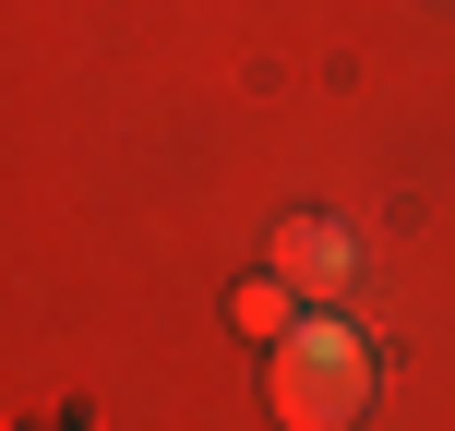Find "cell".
I'll return each instance as SVG.
<instances>
[{"instance_id":"6da1fadb","label":"cell","mask_w":455,"mask_h":431,"mask_svg":"<svg viewBox=\"0 0 455 431\" xmlns=\"http://www.w3.org/2000/svg\"><path fill=\"white\" fill-rule=\"evenodd\" d=\"M371 395H384V347L336 312H299V336L264 347V408L275 431H360Z\"/></svg>"},{"instance_id":"7a4b0ae2","label":"cell","mask_w":455,"mask_h":431,"mask_svg":"<svg viewBox=\"0 0 455 431\" xmlns=\"http://www.w3.org/2000/svg\"><path fill=\"white\" fill-rule=\"evenodd\" d=\"M275 275H288L299 299H347L360 288V227L347 216H288L275 227Z\"/></svg>"},{"instance_id":"3957f363","label":"cell","mask_w":455,"mask_h":431,"mask_svg":"<svg viewBox=\"0 0 455 431\" xmlns=\"http://www.w3.org/2000/svg\"><path fill=\"white\" fill-rule=\"evenodd\" d=\"M228 323H240V336L251 347H275V336H299V288H288V275H240V288H228Z\"/></svg>"}]
</instances>
